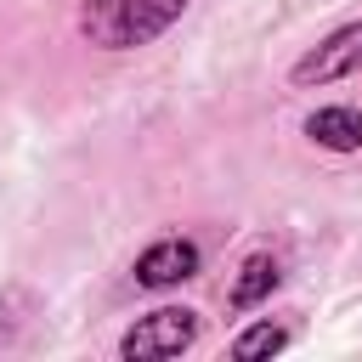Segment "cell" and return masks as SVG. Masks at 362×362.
I'll use <instances>...</instances> for the list:
<instances>
[{"label": "cell", "mask_w": 362, "mask_h": 362, "mask_svg": "<svg viewBox=\"0 0 362 362\" xmlns=\"http://www.w3.org/2000/svg\"><path fill=\"white\" fill-rule=\"evenodd\" d=\"M187 6L192 0H79V34L102 51H136L181 23Z\"/></svg>", "instance_id": "1"}, {"label": "cell", "mask_w": 362, "mask_h": 362, "mask_svg": "<svg viewBox=\"0 0 362 362\" xmlns=\"http://www.w3.org/2000/svg\"><path fill=\"white\" fill-rule=\"evenodd\" d=\"M198 345V311L187 305H158L147 317H136L119 339V356L124 362H164V356H181Z\"/></svg>", "instance_id": "2"}, {"label": "cell", "mask_w": 362, "mask_h": 362, "mask_svg": "<svg viewBox=\"0 0 362 362\" xmlns=\"http://www.w3.org/2000/svg\"><path fill=\"white\" fill-rule=\"evenodd\" d=\"M362 74V23H345L334 28L328 40H317L294 68H288V85L311 90V85H334V79H351Z\"/></svg>", "instance_id": "3"}, {"label": "cell", "mask_w": 362, "mask_h": 362, "mask_svg": "<svg viewBox=\"0 0 362 362\" xmlns=\"http://www.w3.org/2000/svg\"><path fill=\"white\" fill-rule=\"evenodd\" d=\"M198 243L192 238H158V243H147L141 255H136V283L141 288H170V283H187V277H198Z\"/></svg>", "instance_id": "4"}, {"label": "cell", "mask_w": 362, "mask_h": 362, "mask_svg": "<svg viewBox=\"0 0 362 362\" xmlns=\"http://www.w3.org/2000/svg\"><path fill=\"white\" fill-rule=\"evenodd\" d=\"M277 283H283V266H277V255L260 249V255H249V260L238 266V277H232V288H226V305H232V311H255Z\"/></svg>", "instance_id": "5"}, {"label": "cell", "mask_w": 362, "mask_h": 362, "mask_svg": "<svg viewBox=\"0 0 362 362\" xmlns=\"http://www.w3.org/2000/svg\"><path fill=\"white\" fill-rule=\"evenodd\" d=\"M305 136L328 153H356L362 147V113L356 107H317L305 119Z\"/></svg>", "instance_id": "6"}, {"label": "cell", "mask_w": 362, "mask_h": 362, "mask_svg": "<svg viewBox=\"0 0 362 362\" xmlns=\"http://www.w3.org/2000/svg\"><path fill=\"white\" fill-rule=\"evenodd\" d=\"M288 339H294L288 328H277V322H255V328H243V334L232 339V356H238V362H255V356H277Z\"/></svg>", "instance_id": "7"}]
</instances>
